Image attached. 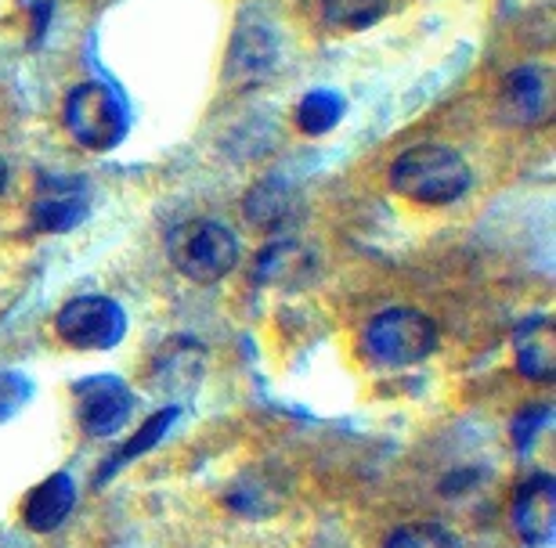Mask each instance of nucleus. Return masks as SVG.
I'll use <instances>...</instances> for the list:
<instances>
[{
	"mask_svg": "<svg viewBox=\"0 0 556 548\" xmlns=\"http://www.w3.org/2000/svg\"><path fill=\"white\" fill-rule=\"evenodd\" d=\"M87 209H91V188L84 177H40L37 199H33V224L40 231H73L76 224H84Z\"/></svg>",
	"mask_w": 556,
	"mask_h": 548,
	"instance_id": "nucleus-7",
	"label": "nucleus"
},
{
	"mask_svg": "<svg viewBox=\"0 0 556 548\" xmlns=\"http://www.w3.org/2000/svg\"><path fill=\"white\" fill-rule=\"evenodd\" d=\"M321 15L340 29H369L387 15V0H321Z\"/></svg>",
	"mask_w": 556,
	"mask_h": 548,
	"instance_id": "nucleus-17",
	"label": "nucleus"
},
{
	"mask_svg": "<svg viewBox=\"0 0 556 548\" xmlns=\"http://www.w3.org/2000/svg\"><path fill=\"white\" fill-rule=\"evenodd\" d=\"M438 321L416 307H387L369 318L362 332V351L372 365L413 368L438 351Z\"/></svg>",
	"mask_w": 556,
	"mask_h": 548,
	"instance_id": "nucleus-2",
	"label": "nucleus"
},
{
	"mask_svg": "<svg viewBox=\"0 0 556 548\" xmlns=\"http://www.w3.org/2000/svg\"><path fill=\"white\" fill-rule=\"evenodd\" d=\"M506 102L514 109V116L528 127H535L549 116L553 105V87H549V73L542 65H520L514 69L506 84Z\"/></svg>",
	"mask_w": 556,
	"mask_h": 548,
	"instance_id": "nucleus-12",
	"label": "nucleus"
},
{
	"mask_svg": "<svg viewBox=\"0 0 556 548\" xmlns=\"http://www.w3.org/2000/svg\"><path fill=\"white\" fill-rule=\"evenodd\" d=\"M73 506H76L73 476L70 473H51L40 487L29 490L26 506H22V520H26L29 531L51 534V531H59L65 520H70Z\"/></svg>",
	"mask_w": 556,
	"mask_h": 548,
	"instance_id": "nucleus-11",
	"label": "nucleus"
},
{
	"mask_svg": "<svg viewBox=\"0 0 556 548\" xmlns=\"http://www.w3.org/2000/svg\"><path fill=\"white\" fill-rule=\"evenodd\" d=\"M247 217L253 228L264 231H282L296 220V192L278 177L253 184V192L247 195Z\"/></svg>",
	"mask_w": 556,
	"mask_h": 548,
	"instance_id": "nucleus-14",
	"label": "nucleus"
},
{
	"mask_svg": "<svg viewBox=\"0 0 556 548\" xmlns=\"http://www.w3.org/2000/svg\"><path fill=\"white\" fill-rule=\"evenodd\" d=\"M343 109L348 105H343V94L337 91H307L296 105V127L311 133V138H318V133H329L343 119Z\"/></svg>",
	"mask_w": 556,
	"mask_h": 548,
	"instance_id": "nucleus-15",
	"label": "nucleus"
},
{
	"mask_svg": "<svg viewBox=\"0 0 556 548\" xmlns=\"http://www.w3.org/2000/svg\"><path fill=\"white\" fill-rule=\"evenodd\" d=\"M73 405L80 430L87 437L102 441L127 426L130 411H135V390L119 375H87L73 386Z\"/></svg>",
	"mask_w": 556,
	"mask_h": 548,
	"instance_id": "nucleus-6",
	"label": "nucleus"
},
{
	"mask_svg": "<svg viewBox=\"0 0 556 548\" xmlns=\"http://www.w3.org/2000/svg\"><path fill=\"white\" fill-rule=\"evenodd\" d=\"M174 267L192 282H220L239 264V239L220 220H185L166 239Z\"/></svg>",
	"mask_w": 556,
	"mask_h": 548,
	"instance_id": "nucleus-3",
	"label": "nucleus"
},
{
	"mask_svg": "<svg viewBox=\"0 0 556 548\" xmlns=\"http://www.w3.org/2000/svg\"><path fill=\"white\" fill-rule=\"evenodd\" d=\"M174 416H177V408H163V411H155V416H152V419L144 422V426H141V430L135 433V437H130V441H127L124 447H119V451H116L113 458H109L105 466H102V480H109V476L116 473L119 466L135 462L138 455H144V451H149V447H155V444H160V441H163V433L170 430Z\"/></svg>",
	"mask_w": 556,
	"mask_h": 548,
	"instance_id": "nucleus-16",
	"label": "nucleus"
},
{
	"mask_svg": "<svg viewBox=\"0 0 556 548\" xmlns=\"http://www.w3.org/2000/svg\"><path fill=\"white\" fill-rule=\"evenodd\" d=\"M553 419V405H531L525 408L520 416L514 419V444L517 451H528L531 444H535V433L546 430Z\"/></svg>",
	"mask_w": 556,
	"mask_h": 548,
	"instance_id": "nucleus-20",
	"label": "nucleus"
},
{
	"mask_svg": "<svg viewBox=\"0 0 556 548\" xmlns=\"http://www.w3.org/2000/svg\"><path fill=\"white\" fill-rule=\"evenodd\" d=\"M315 271V256L300 242H271L253 264V278L261 285H296Z\"/></svg>",
	"mask_w": 556,
	"mask_h": 548,
	"instance_id": "nucleus-13",
	"label": "nucleus"
},
{
	"mask_svg": "<svg viewBox=\"0 0 556 548\" xmlns=\"http://www.w3.org/2000/svg\"><path fill=\"white\" fill-rule=\"evenodd\" d=\"M383 548H463L459 538L441 523H405L387 534Z\"/></svg>",
	"mask_w": 556,
	"mask_h": 548,
	"instance_id": "nucleus-18",
	"label": "nucleus"
},
{
	"mask_svg": "<svg viewBox=\"0 0 556 548\" xmlns=\"http://www.w3.org/2000/svg\"><path fill=\"white\" fill-rule=\"evenodd\" d=\"M514 351L520 375H528L531 383H553L556 379V326L553 318L535 315L520 321L514 332Z\"/></svg>",
	"mask_w": 556,
	"mask_h": 548,
	"instance_id": "nucleus-10",
	"label": "nucleus"
},
{
	"mask_svg": "<svg viewBox=\"0 0 556 548\" xmlns=\"http://www.w3.org/2000/svg\"><path fill=\"white\" fill-rule=\"evenodd\" d=\"M278 59V43L268 33V26L261 22H242L236 29V40H231V54H228V80L239 87H253L261 80H268Z\"/></svg>",
	"mask_w": 556,
	"mask_h": 548,
	"instance_id": "nucleus-9",
	"label": "nucleus"
},
{
	"mask_svg": "<svg viewBox=\"0 0 556 548\" xmlns=\"http://www.w3.org/2000/svg\"><path fill=\"white\" fill-rule=\"evenodd\" d=\"M62 119H65V130L73 133V141L84 144V149H91V152L116 149L127 133L124 98L102 80L76 84L73 91L65 94Z\"/></svg>",
	"mask_w": 556,
	"mask_h": 548,
	"instance_id": "nucleus-4",
	"label": "nucleus"
},
{
	"mask_svg": "<svg viewBox=\"0 0 556 548\" xmlns=\"http://www.w3.org/2000/svg\"><path fill=\"white\" fill-rule=\"evenodd\" d=\"M391 188L422 206H448L470 192V166L448 144H413L394 160Z\"/></svg>",
	"mask_w": 556,
	"mask_h": 548,
	"instance_id": "nucleus-1",
	"label": "nucleus"
},
{
	"mask_svg": "<svg viewBox=\"0 0 556 548\" xmlns=\"http://www.w3.org/2000/svg\"><path fill=\"white\" fill-rule=\"evenodd\" d=\"M54 332L76 351H113L127 335V315L109 296H73L54 318Z\"/></svg>",
	"mask_w": 556,
	"mask_h": 548,
	"instance_id": "nucleus-5",
	"label": "nucleus"
},
{
	"mask_svg": "<svg viewBox=\"0 0 556 548\" xmlns=\"http://www.w3.org/2000/svg\"><path fill=\"white\" fill-rule=\"evenodd\" d=\"M29 397H33L29 375L15 372V368H0V422L15 419L29 405Z\"/></svg>",
	"mask_w": 556,
	"mask_h": 548,
	"instance_id": "nucleus-19",
	"label": "nucleus"
},
{
	"mask_svg": "<svg viewBox=\"0 0 556 548\" xmlns=\"http://www.w3.org/2000/svg\"><path fill=\"white\" fill-rule=\"evenodd\" d=\"M4 184H8V163L0 160V188H4Z\"/></svg>",
	"mask_w": 556,
	"mask_h": 548,
	"instance_id": "nucleus-21",
	"label": "nucleus"
},
{
	"mask_svg": "<svg viewBox=\"0 0 556 548\" xmlns=\"http://www.w3.org/2000/svg\"><path fill=\"white\" fill-rule=\"evenodd\" d=\"M514 531L528 548H546L556 534V480L549 473H531L514 495Z\"/></svg>",
	"mask_w": 556,
	"mask_h": 548,
	"instance_id": "nucleus-8",
	"label": "nucleus"
}]
</instances>
